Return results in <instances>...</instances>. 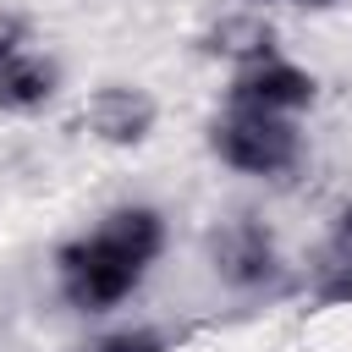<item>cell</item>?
I'll use <instances>...</instances> for the list:
<instances>
[{
    "label": "cell",
    "mask_w": 352,
    "mask_h": 352,
    "mask_svg": "<svg viewBox=\"0 0 352 352\" xmlns=\"http://www.w3.org/2000/svg\"><path fill=\"white\" fill-rule=\"evenodd\" d=\"M82 352H170V336L154 324H116V330L94 336Z\"/></svg>",
    "instance_id": "obj_9"
},
{
    "label": "cell",
    "mask_w": 352,
    "mask_h": 352,
    "mask_svg": "<svg viewBox=\"0 0 352 352\" xmlns=\"http://www.w3.org/2000/svg\"><path fill=\"white\" fill-rule=\"evenodd\" d=\"M319 297L324 302L352 297V204L330 226V242H324V258H319Z\"/></svg>",
    "instance_id": "obj_8"
},
{
    "label": "cell",
    "mask_w": 352,
    "mask_h": 352,
    "mask_svg": "<svg viewBox=\"0 0 352 352\" xmlns=\"http://www.w3.org/2000/svg\"><path fill=\"white\" fill-rule=\"evenodd\" d=\"M319 99V77L302 72L286 55H270L258 66H236L231 77V104L242 110H270V116H302Z\"/></svg>",
    "instance_id": "obj_4"
},
{
    "label": "cell",
    "mask_w": 352,
    "mask_h": 352,
    "mask_svg": "<svg viewBox=\"0 0 352 352\" xmlns=\"http://www.w3.org/2000/svg\"><path fill=\"white\" fill-rule=\"evenodd\" d=\"M204 55L231 60V66H258V60L280 55L275 50V22L258 16V11H231L204 33Z\"/></svg>",
    "instance_id": "obj_7"
},
{
    "label": "cell",
    "mask_w": 352,
    "mask_h": 352,
    "mask_svg": "<svg viewBox=\"0 0 352 352\" xmlns=\"http://www.w3.org/2000/svg\"><path fill=\"white\" fill-rule=\"evenodd\" d=\"M264 6H270V0H264ZM280 6H308V11H330L336 0H280Z\"/></svg>",
    "instance_id": "obj_11"
},
{
    "label": "cell",
    "mask_w": 352,
    "mask_h": 352,
    "mask_svg": "<svg viewBox=\"0 0 352 352\" xmlns=\"http://www.w3.org/2000/svg\"><path fill=\"white\" fill-rule=\"evenodd\" d=\"M209 264L231 292H258L280 280V248L264 231V220H248V214L209 231Z\"/></svg>",
    "instance_id": "obj_3"
},
{
    "label": "cell",
    "mask_w": 352,
    "mask_h": 352,
    "mask_svg": "<svg viewBox=\"0 0 352 352\" xmlns=\"http://www.w3.org/2000/svg\"><path fill=\"white\" fill-rule=\"evenodd\" d=\"M209 154L236 176H258V182L286 176V170L302 165V126H297V116L231 104L226 116L209 121Z\"/></svg>",
    "instance_id": "obj_2"
},
{
    "label": "cell",
    "mask_w": 352,
    "mask_h": 352,
    "mask_svg": "<svg viewBox=\"0 0 352 352\" xmlns=\"http://www.w3.org/2000/svg\"><path fill=\"white\" fill-rule=\"evenodd\" d=\"M16 50H28V16L0 6V60H11Z\"/></svg>",
    "instance_id": "obj_10"
},
{
    "label": "cell",
    "mask_w": 352,
    "mask_h": 352,
    "mask_svg": "<svg viewBox=\"0 0 352 352\" xmlns=\"http://www.w3.org/2000/svg\"><path fill=\"white\" fill-rule=\"evenodd\" d=\"M82 121H88V132H94L99 143H110V148H138V143H148V132H154V121H160V104H154V94H143V88H132V82H104V88L88 94Z\"/></svg>",
    "instance_id": "obj_5"
},
{
    "label": "cell",
    "mask_w": 352,
    "mask_h": 352,
    "mask_svg": "<svg viewBox=\"0 0 352 352\" xmlns=\"http://www.w3.org/2000/svg\"><path fill=\"white\" fill-rule=\"evenodd\" d=\"M60 88V66L50 55H33V50H16L11 60H0V110L6 116H33L55 99Z\"/></svg>",
    "instance_id": "obj_6"
},
{
    "label": "cell",
    "mask_w": 352,
    "mask_h": 352,
    "mask_svg": "<svg viewBox=\"0 0 352 352\" xmlns=\"http://www.w3.org/2000/svg\"><path fill=\"white\" fill-rule=\"evenodd\" d=\"M160 253H165V214L154 204H121L94 231L55 248L60 297L77 314H110L143 286Z\"/></svg>",
    "instance_id": "obj_1"
}]
</instances>
